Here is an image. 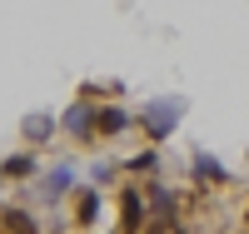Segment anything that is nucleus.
I'll use <instances>...</instances> for the list:
<instances>
[{
	"instance_id": "obj_1",
	"label": "nucleus",
	"mask_w": 249,
	"mask_h": 234,
	"mask_svg": "<svg viewBox=\"0 0 249 234\" xmlns=\"http://www.w3.org/2000/svg\"><path fill=\"white\" fill-rule=\"evenodd\" d=\"M184 110H190V100H184V95H155V100H144L140 110H135V125L144 130L150 144H164V140L179 130Z\"/></svg>"
},
{
	"instance_id": "obj_2",
	"label": "nucleus",
	"mask_w": 249,
	"mask_h": 234,
	"mask_svg": "<svg viewBox=\"0 0 249 234\" xmlns=\"http://www.w3.org/2000/svg\"><path fill=\"white\" fill-rule=\"evenodd\" d=\"M144 204H150L155 229H175V224H179V195H175V189H164L155 175H150V189H144Z\"/></svg>"
},
{
	"instance_id": "obj_3",
	"label": "nucleus",
	"mask_w": 249,
	"mask_h": 234,
	"mask_svg": "<svg viewBox=\"0 0 249 234\" xmlns=\"http://www.w3.org/2000/svg\"><path fill=\"white\" fill-rule=\"evenodd\" d=\"M75 184H80V169H75V164H50L45 175L35 180V189H40V199H45V204H60L65 195H75Z\"/></svg>"
},
{
	"instance_id": "obj_4",
	"label": "nucleus",
	"mask_w": 249,
	"mask_h": 234,
	"mask_svg": "<svg viewBox=\"0 0 249 234\" xmlns=\"http://www.w3.org/2000/svg\"><path fill=\"white\" fill-rule=\"evenodd\" d=\"M60 130H65L75 144H90V140H95V100H85V95H80L70 110L60 115Z\"/></svg>"
},
{
	"instance_id": "obj_5",
	"label": "nucleus",
	"mask_w": 249,
	"mask_h": 234,
	"mask_svg": "<svg viewBox=\"0 0 249 234\" xmlns=\"http://www.w3.org/2000/svg\"><path fill=\"white\" fill-rule=\"evenodd\" d=\"M190 180L199 184V189H224L234 175L224 169V160H214V155H204V150H195V160H190Z\"/></svg>"
},
{
	"instance_id": "obj_6",
	"label": "nucleus",
	"mask_w": 249,
	"mask_h": 234,
	"mask_svg": "<svg viewBox=\"0 0 249 234\" xmlns=\"http://www.w3.org/2000/svg\"><path fill=\"white\" fill-rule=\"evenodd\" d=\"M120 229H150V204H144V189L135 184L120 189Z\"/></svg>"
},
{
	"instance_id": "obj_7",
	"label": "nucleus",
	"mask_w": 249,
	"mask_h": 234,
	"mask_svg": "<svg viewBox=\"0 0 249 234\" xmlns=\"http://www.w3.org/2000/svg\"><path fill=\"white\" fill-rule=\"evenodd\" d=\"M135 125V115L124 105H95V140H120Z\"/></svg>"
},
{
	"instance_id": "obj_8",
	"label": "nucleus",
	"mask_w": 249,
	"mask_h": 234,
	"mask_svg": "<svg viewBox=\"0 0 249 234\" xmlns=\"http://www.w3.org/2000/svg\"><path fill=\"white\" fill-rule=\"evenodd\" d=\"M20 135H25L30 150H35V144H50V140L60 135V115H50V110H30L25 120H20Z\"/></svg>"
},
{
	"instance_id": "obj_9",
	"label": "nucleus",
	"mask_w": 249,
	"mask_h": 234,
	"mask_svg": "<svg viewBox=\"0 0 249 234\" xmlns=\"http://www.w3.org/2000/svg\"><path fill=\"white\" fill-rule=\"evenodd\" d=\"M100 184H75V229H95L100 224Z\"/></svg>"
},
{
	"instance_id": "obj_10",
	"label": "nucleus",
	"mask_w": 249,
	"mask_h": 234,
	"mask_svg": "<svg viewBox=\"0 0 249 234\" xmlns=\"http://www.w3.org/2000/svg\"><path fill=\"white\" fill-rule=\"evenodd\" d=\"M0 175H5V180H35V175H40V160H35V150L5 155V160H0Z\"/></svg>"
},
{
	"instance_id": "obj_11",
	"label": "nucleus",
	"mask_w": 249,
	"mask_h": 234,
	"mask_svg": "<svg viewBox=\"0 0 249 234\" xmlns=\"http://www.w3.org/2000/svg\"><path fill=\"white\" fill-rule=\"evenodd\" d=\"M124 175H140V180H150V175H160V144H150V150H140V155H130L120 164Z\"/></svg>"
},
{
	"instance_id": "obj_12",
	"label": "nucleus",
	"mask_w": 249,
	"mask_h": 234,
	"mask_svg": "<svg viewBox=\"0 0 249 234\" xmlns=\"http://www.w3.org/2000/svg\"><path fill=\"white\" fill-rule=\"evenodd\" d=\"M0 229H25V234H35L40 224L30 215H20V209H5V215H0Z\"/></svg>"
},
{
	"instance_id": "obj_13",
	"label": "nucleus",
	"mask_w": 249,
	"mask_h": 234,
	"mask_svg": "<svg viewBox=\"0 0 249 234\" xmlns=\"http://www.w3.org/2000/svg\"><path fill=\"white\" fill-rule=\"evenodd\" d=\"M115 175H120V164H110V160L90 164V184H115Z\"/></svg>"
},
{
	"instance_id": "obj_14",
	"label": "nucleus",
	"mask_w": 249,
	"mask_h": 234,
	"mask_svg": "<svg viewBox=\"0 0 249 234\" xmlns=\"http://www.w3.org/2000/svg\"><path fill=\"white\" fill-rule=\"evenodd\" d=\"M244 224H249V209H244Z\"/></svg>"
}]
</instances>
